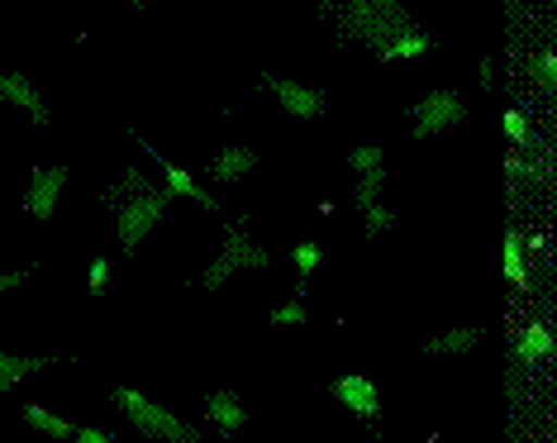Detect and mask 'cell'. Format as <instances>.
Returning a JSON list of instances; mask_svg holds the SVG:
<instances>
[{"label":"cell","mask_w":557,"mask_h":443,"mask_svg":"<svg viewBox=\"0 0 557 443\" xmlns=\"http://www.w3.org/2000/svg\"><path fill=\"white\" fill-rule=\"evenodd\" d=\"M67 192V168H34L24 182V214L29 220H53Z\"/></svg>","instance_id":"cell-6"},{"label":"cell","mask_w":557,"mask_h":443,"mask_svg":"<svg viewBox=\"0 0 557 443\" xmlns=\"http://www.w3.org/2000/svg\"><path fill=\"white\" fill-rule=\"evenodd\" d=\"M524 77L534 82V91L557 96V53H534L524 62Z\"/></svg>","instance_id":"cell-20"},{"label":"cell","mask_w":557,"mask_h":443,"mask_svg":"<svg viewBox=\"0 0 557 443\" xmlns=\"http://www.w3.org/2000/svg\"><path fill=\"white\" fill-rule=\"evenodd\" d=\"M505 282L524 291L529 286V258H524V234L519 230H505Z\"/></svg>","instance_id":"cell-18"},{"label":"cell","mask_w":557,"mask_h":443,"mask_svg":"<svg viewBox=\"0 0 557 443\" xmlns=\"http://www.w3.org/2000/svg\"><path fill=\"white\" fill-rule=\"evenodd\" d=\"M72 443H115L106 434V429H96V424H77V434H72Z\"/></svg>","instance_id":"cell-28"},{"label":"cell","mask_w":557,"mask_h":443,"mask_svg":"<svg viewBox=\"0 0 557 443\" xmlns=\"http://www.w3.org/2000/svg\"><path fill=\"white\" fill-rule=\"evenodd\" d=\"M324 15L338 24L344 39L367 44L382 62H414L434 48V39L414 24L400 0H348V5H334Z\"/></svg>","instance_id":"cell-1"},{"label":"cell","mask_w":557,"mask_h":443,"mask_svg":"<svg viewBox=\"0 0 557 443\" xmlns=\"http://www.w3.org/2000/svg\"><path fill=\"white\" fill-rule=\"evenodd\" d=\"M144 192H153V182L144 176V168H124L115 182L106 186V196H100V206H110V210H120L124 200H134V196H144Z\"/></svg>","instance_id":"cell-16"},{"label":"cell","mask_w":557,"mask_h":443,"mask_svg":"<svg viewBox=\"0 0 557 443\" xmlns=\"http://www.w3.org/2000/svg\"><path fill=\"white\" fill-rule=\"evenodd\" d=\"M382 186H386V172H367L358 176V206H382Z\"/></svg>","instance_id":"cell-26"},{"label":"cell","mask_w":557,"mask_h":443,"mask_svg":"<svg viewBox=\"0 0 557 443\" xmlns=\"http://www.w3.org/2000/svg\"><path fill=\"white\" fill-rule=\"evenodd\" d=\"M362 230H367V238L396 230V210H386V206H367V210H362Z\"/></svg>","instance_id":"cell-25"},{"label":"cell","mask_w":557,"mask_h":443,"mask_svg":"<svg viewBox=\"0 0 557 443\" xmlns=\"http://www.w3.org/2000/svg\"><path fill=\"white\" fill-rule=\"evenodd\" d=\"M553 353V334H548V324L534 320V324H524L515 334V358L519 362H543Z\"/></svg>","instance_id":"cell-17"},{"label":"cell","mask_w":557,"mask_h":443,"mask_svg":"<svg viewBox=\"0 0 557 443\" xmlns=\"http://www.w3.org/2000/svg\"><path fill=\"white\" fill-rule=\"evenodd\" d=\"M306 320H310V310H306V300H300V296H290V300H282V306L272 310V324L276 329H300Z\"/></svg>","instance_id":"cell-24"},{"label":"cell","mask_w":557,"mask_h":443,"mask_svg":"<svg viewBox=\"0 0 557 443\" xmlns=\"http://www.w3.org/2000/svg\"><path fill=\"white\" fill-rule=\"evenodd\" d=\"M481 344V324H458V329H443V334L424 339L429 358H467Z\"/></svg>","instance_id":"cell-12"},{"label":"cell","mask_w":557,"mask_h":443,"mask_svg":"<svg viewBox=\"0 0 557 443\" xmlns=\"http://www.w3.org/2000/svg\"><path fill=\"white\" fill-rule=\"evenodd\" d=\"M252 168H258V153H252V148H244V144H230V148H220V153H214L210 176H214L220 186H234V182H244Z\"/></svg>","instance_id":"cell-13"},{"label":"cell","mask_w":557,"mask_h":443,"mask_svg":"<svg viewBox=\"0 0 557 443\" xmlns=\"http://www.w3.org/2000/svg\"><path fill=\"white\" fill-rule=\"evenodd\" d=\"M0 100H5L10 110H20L29 124H48V120H53V110H48L44 91L29 77H24V72H0Z\"/></svg>","instance_id":"cell-9"},{"label":"cell","mask_w":557,"mask_h":443,"mask_svg":"<svg viewBox=\"0 0 557 443\" xmlns=\"http://www.w3.org/2000/svg\"><path fill=\"white\" fill-rule=\"evenodd\" d=\"M553 176V153L548 148H529V153H510L505 158V182H510V192H519V186L529 182H548Z\"/></svg>","instance_id":"cell-11"},{"label":"cell","mask_w":557,"mask_h":443,"mask_svg":"<svg viewBox=\"0 0 557 443\" xmlns=\"http://www.w3.org/2000/svg\"><path fill=\"white\" fill-rule=\"evenodd\" d=\"M24 424H29L34 434H44V439H72V434H77V424L62 420V415H53L48 405H29V410H24Z\"/></svg>","instance_id":"cell-19"},{"label":"cell","mask_w":557,"mask_h":443,"mask_svg":"<svg viewBox=\"0 0 557 443\" xmlns=\"http://www.w3.org/2000/svg\"><path fill=\"white\" fill-rule=\"evenodd\" d=\"M110 401H115V410L129 420L144 439H158V443H200V429L191 420H182V415L162 410L153 396H144V391L134 386H115L110 391Z\"/></svg>","instance_id":"cell-2"},{"label":"cell","mask_w":557,"mask_h":443,"mask_svg":"<svg viewBox=\"0 0 557 443\" xmlns=\"http://www.w3.org/2000/svg\"><path fill=\"white\" fill-rule=\"evenodd\" d=\"M467 106L453 91H424L420 100L410 106V138H438L443 130H453V124H462Z\"/></svg>","instance_id":"cell-5"},{"label":"cell","mask_w":557,"mask_h":443,"mask_svg":"<svg viewBox=\"0 0 557 443\" xmlns=\"http://www.w3.org/2000/svg\"><path fill=\"white\" fill-rule=\"evenodd\" d=\"M268 268H272V253L262 248V244H252V238L238 230V224H230V230H224V248L214 253V262L200 272V286L220 291L238 272H268Z\"/></svg>","instance_id":"cell-3"},{"label":"cell","mask_w":557,"mask_h":443,"mask_svg":"<svg viewBox=\"0 0 557 443\" xmlns=\"http://www.w3.org/2000/svg\"><path fill=\"white\" fill-rule=\"evenodd\" d=\"M324 262V248L320 244H296L290 248V268H296V276H314Z\"/></svg>","instance_id":"cell-23"},{"label":"cell","mask_w":557,"mask_h":443,"mask_svg":"<svg viewBox=\"0 0 557 443\" xmlns=\"http://www.w3.org/2000/svg\"><path fill=\"white\" fill-rule=\"evenodd\" d=\"M86 291H91V296H106L110 291V262L106 258H91V268H86Z\"/></svg>","instance_id":"cell-27"},{"label":"cell","mask_w":557,"mask_h":443,"mask_svg":"<svg viewBox=\"0 0 557 443\" xmlns=\"http://www.w3.org/2000/svg\"><path fill=\"white\" fill-rule=\"evenodd\" d=\"M348 168L358 172V176H367V172H386V148L382 144H358L348 153Z\"/></svg>","instance_id":"cell-22"},{"label":"cell","mask_w":557,"mask_h":443,"mask_svg":"<svg viewBox=\"0 0 557 443\" xmlns=\"http://www.w3.org/2000/svg\"><path fill=\"white\" fill-rule=\"evenodd\" d=\"M334 396H338V405H344L348 415H358V420H367V424L382 420V391H376V382L367 372L334 377Z\"/></svg>","instance_id":"cell-8"},{"label":"cell","mask_w":557,"mask_h":443,"mask_svg":"<svg viewBox=\"0 0 557 443\" xmlns=\"http://www.w3.org/2000/svg\"><path fill=\"white\" fill-rule=\"evenodd\" d=\"M144 153H148V158H153L158 168H162V192H168L172 200H186V206H196V210H214V196H210L206 186L196 182L191 172H186V168H176V162H168V158L158 153V148H148V144H144Z\"/></svg>","instance_id":"cell-10"},{"label":"cell","mask_w":557,"mask_h":443,"mask_svg":"<svg viewBox=\"0 0 557 443\" xmlns=\"http://www.w3.org/2000/svg\"><path fill=\"white\" fill-rule=\"evenodd\" d=\"M24 286V272L20 268H0V296H10V291Z\"/></svg>","instance_id":"cell-29"},{"label":"cell","mask_w":557,"mask_h":443,"mask_svg":"<svg viewBox=\"0 0 557 443\" xmlns=\"http://www.w3.org/2000/svg\"><path fill=\"white\" fill-rule=\"evenodd\" d=\"M206 420L214 429H224V434H238V429L248 424V410H244V401H238L234 391H214V396L206 401Z\"/></svg>","instance_id":"cell-15"},{"label":"cell","mask_w":557,"mask_h":443,"mask_svg":"<svg viewBox=\"0 0 557 443\" xmlns=\"http://www.w3.org/2000/svg\"><path fill=\"white\" fill-rule=\"evenodd\" d=\"M48 367H53V358H20V353H0V401H5L20 382L48 372Z\"/></svg>","instance_id":"cell-14"},{"label":"cell","mask_w":557,"mask_h":443,"mask_svg":"<svg viewBox=\"0 0 557 443\" xmlns=\"http://www.w3.org/2000/svg\"><path fill=\"white\" fill-rule=\"evenodd\" d=\"M172 206V196L162 192V186H153V192H144V196H134V200H124V206L115 210V238H120V248L124 253H138L148 244V234L158 230V220L168 214Z\"/></svg>","instance_id":"cell-4"},{"label":"cell","mask_w":557,"mask_h":443,"mask_svg":"<svg viewBox=\"0 0 557 443\" xmlns=\"http://www.w3.org/2000/svg\"><path fill=\"white\" fill-rule=\"evenodd\" d=\"M505 138H510L515 144V153H529V148H534V130H529V115L524 110H505Z\"/></svg>","instance_id":"cell-21"},{"label":"cell","mask_w":557,"mask_h":443,"mask_svg":"<svg viewBox=\"0 0 557 443\" xmlns=\"http://www.w3.org/2000/svg\"><path fill=\"white\" fill-rule=\"evenodd\" d=\"M262 86H268L272 100L286 110L290 120H314V115H324V106H329L324 91H314V86H306V82L276 77V72H268V77H262Z\"/></svg>","instance_id":"cell-7"}]
</instances>
